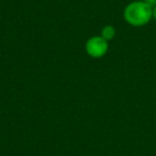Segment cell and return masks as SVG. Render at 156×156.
<instances>
[{"label":"cell","mask_w":156,"mask_h":156,"mask_svg":"<svg viewBox=\"0 0 156 156\" xmlns=\"http://www.w3.org/2000/svg\"><path fill=\"white\" fill-rule=\"evenodd\" d=\"M153 15L151 5L145 2H133L126 7L124 11V17L128 24L135 27H140L147 24Z\"/></svg>","instance_id":"cell-1"},{"label":"cell","mask_w":156,"mask_h":156,"mask_svg":"<svg viewBox=\"0 0 156 156\" xmlns=\"http://www.w3.org/2000/svg\"><path fill=\"white\" fill-rule=\"evenodd\" d=\"M87 52L93 58H100L106 54L108 49L107 41L102 37H94L90 39L86 44Z\"/></svg>","instance_id":"cell-2"},{"label":"cell","mask_w":156,"mask_h":156,"mask_svg":"<svg viewBox=\"0 0 156 156\" xmlns=\"http://www.w3.org/2000/svg\"><path fill=\"white\" fill-rule=\"evenodd\" d=\"M115 28L111 27V26L105 27L102 31V37H104L106 41H108V40H112L113 37H115Z\"/></svg>","instance_id":"cell-3"},{"label":"cell","mask_w":156,"mask_h":156,"mask_svg":"<svg viewBox=\"0 0 156 156\" xmlns=\"http://www.w3.org/2000/svg\"><path fill=\"white\" fill-rule=\"evenodd\" d=\"M144 2L147 3V5H150L152 7V5H156V0H144Z\"/></svg>","instance_id":"cell-4"},{"label":"cell","mask_w":156,"mask_h":156,"mask_svg":"<svg viewBox=\"0 0 156 156\" xmlns=\"http://www.w3.org/2000/svg\"><path fill=\"white\" fill-rule=\"evenodd\" d=\"M153 16L155 17V20H156V7L154 8V10H153Z\"/></svg>","instance_id":"cell-5"}]
</instances>
